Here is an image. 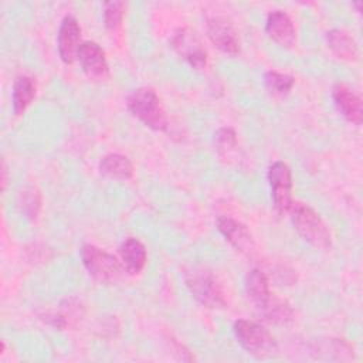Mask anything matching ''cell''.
<instances>
[{"label": "cell", "mask_w": 363, "mask_h": 363, "mask_svg": "<svg viewBox=\"0 0 363 363\" xmlns=\"http://www.w3.org/2000/svg\"><path fill=\"white\" fill-rule=\"evenodd\" d=\"M245 292L254 308L261 305L272 294L268 277L261 269H251L245 277Z\"/></svg>", "instance_id": "ac0fdd59"}, {"label": "cell", "mask_w": 363, "mask_h": 363, "mask_svg": "<svg viewBox=\"0 0 363 363\" xmlns=\"http://www.w3.org/2000/svg\"><path fill=\"white\" fill-rule=\"evenodd\" d=\"M206 31L210 41L223 52L235 55L240 52V40L231 21L223 16H210L206 20Z\"/></svg>", "instance_id": "ba28073f"}, {"label": "cell", "mask_w": 363, "mask_h": 363, "mask_svg": "<svg viewBox=\"0 0 363 363\" xmlns=\"http://www.w3.org/2000/svg\"><path fill=\"white\" fill-rule=\"evenodd\" d=\"M326 41L329 48L342 60H356L357 57V44L349 35V33L333 28L328 31Z\"/></svg>", "instance_id": "d6986e66"}, {"label": "cell", "mask_w": 363, "mask_h": 363, "mask_svg": "<svg viewBox=\"0 0 363 363\" xmlns=\"http://www.w3.org/2000/svg\"><path fill=\"white\" fill-rule=\"evenodd\" d=\"M267 34L282 47H292L296 40V30L291 17L282 10H272L265 21Z\"/></svg>", "instance_id": "7c38bea8"}, {"label": "cell", "mask_w": 363, "mask_h": 363, "mask_svg": "<svg viewBox=\"0 0 363 363\" xmlns=\"http://www.w3.org/2000/svg\"><path fill=\"white\" fill-rule=\"evenodd\" d=\"M268 183L274 207L278 214H285L292 206V174L289 166L282 162H274L268 169Z\"/></svg>", "instance_id": "8992f818"}, {"label": "cell", "mask_w": 363, "mask_h": 363, "mask_svg": "<svg viewBox=\"0 0 363 363\" xmlns=\"http://www.w3.org/2000/svg\"><path fill=\"white\" fill-rule=\"evenodd\" d=\"M233 332L242 349L254 357L264 359L278 352L275 337L261 323L250 319H238L234 322Z\"/></svg>", "instance_id": "7a4b0ae2"}, {"label": "cell", "mask_w": 363, "mask_h": 363, "mask_svg": "<svg viewBox=\"0 0 363 363\" xmlns=\"http://www.w3.org/2000/svg\"><path fill=\"white\" fill-rule=\"evenodd\" d=\"M119 258L125 271L130 275H136L145 268L147 252L138 238L128 237L119 245Z\"/></svg>", "instance_id": "9a60e30c"}, {"label": "cell", "mask_w": 363, "mask_h": 363, "mask_svg": "<svg viewBox=\"0 0 363 363\" xmlns=\"http://www.w3.org/2000/svg\"><path fill=\"white\" fill-rule=\"evenodd\" d=\"M77 60L88 78L104 81L109 75V67L105 51L95 41H82L77 52Z\"/></svg>", "instance_id": "9c48e42d"}, {"label": "cell", "mask_w": 363, "mask_h": 363, "mask_svg": "<svg viewBox=\"0 0 363 363\" xmlns=\"http://www.w3.org/2000/svg\"><path fill=\"white\" fill-rule=\"evenodd\" d=\"M172 48L186 60L194 69H203L207 65V52L203 48L196 33L187 27L177 28L170 38Z\"/></svg>", "instance_id": "52a82bcc"}, {"label": "cell", "mask_w": 363, "mask_h": 363, "mask_svg": "<svg viewBox=\"0 0 363 363\" xmlns=\"http://www.w3.org/2000/svg\"><path fill=\"white\" fill-rule=\"evenodd\" d=\"M333 102L340 115L354 125L362 123L363 106L362 99L345 84H336L332 89Z\"/></svg>", "instance_id": "4fadbf2b"}, {"label": "cell", "mask_w": 363, "mask_h": 363, "mask_svg": "<svg viewBox=\"0 0 363 363\" xmlns=\"http://www.w3.org/2000/svg\"><path fill=\"white\" fill-rule=\"evenodd\" d=\"M129 112L153 130L167 129V116L155 89L142 86L135 89L126 99Z\"/></svg>", "instance_id": "6da1fadb"}, {"label": "cell", "mask_w": 363, "mask_h": 363, "mask_svg": "<svg viewBox=\"0 0 363 363\" xmlns=\"http://www.w3.org/2000/svg\"><path fill=\"white\" fill-rule=\"evenodd\" d=\"M254 309L258 318L268 323L285 325L294 319V309L291 308V305L285 299L277 296L274 292L267 301H264Z\"/></svg>", "instance_id": "5bb4252c"}, {"label": "cell", "mask_w": 363, "mask_h": 363, "mask_svg": "<svg viewBox=\"0 0 363 363\" xmlns=\"http://www.w3.org/2000/svg\"><path fill=\"white\" fill-rule=\"evenodd\" d=\"M99 172L109 179L128 180L133 176V166L125 155L109 153L101 159Z\"/></svg>", "instance_id": "2e32d148"}, {"label": "cell", "mask_w": 363, "mask_h": 363, "mask_svg": "<svg viewBox=\"0 0 363 363\" xmlns=\"http://www.w3.org/2000/svg\"><path fill=\"white\" fill-rule=\"evenodd\" d=\"M184 281L191 295L206 308L221 309L225 306L224 294L220 282L213 272L206 268L191 267L184 272Z\"/></svg>", "instance_id": "277c9868"}, {"label": "cell", "mask_w": 363, "mask_h": 363, "mask_svg": "<svg viewBox=\"0 0 363 363\" xmlns=\"http://www.w3.org/2000/svg\"><path fill=\"white\" fill-rule=\"evenodd\" d=\"M216 146L220 153H227L237 146V133L231 128H221L216 133Z\"/></svg>", "instance_id": "603a6c76"}, {"label": "cell", "mask_w": 363, "mask_h": 363, "mask_svg": "<svg viewBox=\"0 0 363 363\" xmlns=\"http://www.w3.org/2000/svg\"><path fill=\"white\" fill-rule=\"evenodd\" d=\"M40 207H41V197L35 189H28L21 193V210L28 218L31 220L37 218L40 213Z\"/></svg>", "instance_id": "7402d4cb"}, {"label": "cell", "mask_w": 363, "mask_h": 363, "mask_svg": "<svg viewBox=\"0 0 363 363\" xmlns=\"http://www.w3.org/2000/svg\"><path fill=\"white\" fill-rule=\"evenodd\" d=\"M35 82L31 77L18 75L13 84V111L16 115H21L35 96Z\"/></svg>", "instance_id": "e0dca14e"}, {"label": "cell", "mask_w": 363, "mask_h": 363, "mask_svg": "<svg viewBox=\"0 0 363 363\" xmlns=\"http://www.w3.org/2000/svg\"><path fill=\"white\" fill-rule=\"evenodd\" d=\"M81 259L88 274L102 284L118 282L126 272L116 257L91 244L81 248Z\"/></svg>", "instance_id": "5b68a950"}, {"label": "cell", "mask_w": 363, "mask_h": 363, "mask_svg": "<svg viewBox=\"0 0 363 363\" xmlns=\"http://www.w3.org/2000/svg\"><path fill=\"white\" fill-rule=\"evenodd\" d=\"M264 81H265V86L268 88V91L274 95L288 94L295 82L294 77H291L288 74L278 72V71H268L264 77Z\"/></svg>", "instance_id": "ffe728a7"}, {"label": "cell", "mask_w": 363, "mask_h": 363, "mask_svg": "<svg viewBox=\"0 0 363 363\" xmlns=\"http://www.w3.org/2000/svg\"><path fill=\"white\" fill-rule=\"evenodd\" d=\"M217 228L237 251L244 254L254 251L255 242L252 234L241 221L227 216H221L217 218Z\"/></svg>", "instance_id": "8fae6325"}, {"label": "cell", "mask_w": 363, "mask_h": 363, "mask_svg": "<svg viewBox=\"0 0 363 363\" xmlns=\"http://www.w3.org/2000/svg\"><path fill=\"white\" fill-rule=\"evenodd\" d=\"M7 184V169H6V163H1V189L4 190Z\"/></svg>", "instance_id": "cb8c5ba5"}, {"label": "cell", "mask_w": 363, "mask_h": 363, "mask_svg": "<svg viewBox=\"0 0 363 363\" xmlns=\"http://www.w3.org/2000/svg\"><path fill=\"white\" fill-rule=\"evenodd\" d=\"M125 14L123 1H105L104 3V24L109 30H115L121 26Z\"/></svg>", "instance_id": "44dd1931"}, {"label": "cell", "mask_w": 363, "mask_h": 363, "mask_svg": "<svg viewBox=\"0 0 363 363\" xmlns=\"http://www.w3.org/2000/svg\"><path fill=\"white\" fill-rule=\"evenodd\" d=\"M81 33L82 30L78 20L74 16L67 14L60 24L57 37L58 54L64 64H72L77 58V52L79 50V45L82 44Z\"/></svg>", "instance_id": "30bf717a"}, {"label": "cell", "mask_w": 363, "mask_h": 363, "mask_svg": "<svg viewBox=\"0 0 363 363\" xmlns=\"http://www.w3.org/2000/svg\"><path fill=\"white\" fill-rule=\"evenodd\" d=\"M291 221L298 231V234L308 241L311 245L326 250L330 247L332 235L329 228L320 216L308 204L292 203L291 208Z\"/></svg>", "instance_id": "3957f363"}]
</instances>
